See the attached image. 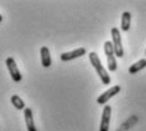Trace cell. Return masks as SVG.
I'll return each mask as SVG.
<instances>
[{
	"label": "cell",
	"instance_id": "cell-6",
	"mask_svg": "<svg viewBox=\"0 0 146 131\" xmlns=\"http://www.w3.org/2000/svg\"><path fill=\"white\" fill-rule=\"evenodd\" d=\"M111 115H112V107L111 106H104V108H103V113H102V120H100L99 131H108L109 130Z\"/></svg>",
	"mask_w": 146,
	"mask_h": 131
},
{
	"label": "cell",
	"instance_id": "cell-11",
	"mask_svg": "<svg viewBox=\"0 0 146 131\" xmlns=\"http://www.w3.org/2000/svg\"><path fill=\"white\" fill-rule=\"evenodd\" d=\"M146 68V59H141V60H139L137 63L132 64V65L128 68V73L130 74H136L139 73L140 70H142V69Z\"/></svg>",
	"mask_w": 146,
	"mask_h": 131
},
{
	"label": "cell",
	"instance_id": "cell-14",
	"mask_svg": "<svg viewBox=\"0 0 146 131\" xmlns=\"http://www.w3.org/2000/svg\"><path fill=\"white\" fill-rule=\"evenodd\" d=\"M145 55H146V51H145Z\"/></svg>",
	"mask_w": 146,
	"mask_h": 131
},
{
	"label": "cell",
	"instance_id": "cell-5",
	"mask_svg": "<svg viewBox=\"0 0 146 131\" xmlns=\"http://www.w3.org/2000/svg\"><path fill=\"white\" fill-rule=\"evenodd\" d=\"M119 90H121L119 85H113V87H111L109 89H107L104 93H102L99 97H98L97 103H98V104H100V106H104L106 103L112 98V97H114L116 94H118Z\"/></svg>",
	"mask_w": 146,
	"mask_h": 131
},
{
	"label": "cell",
	"instance_id": "cell-3",
	"mask_svg": "<svg viewBox=\"0 0 146 131\" xmlns=\"http://www.w3.org/2000/svg\"><path fill=\"white\" fill-rule=\"evenodd\" d=\"M104 54H106V57H107V64H108V70L116 71L117 70L116 54H114L113 45H112L111 41H106L104 42Z\"/></svg>",
	"mask_w": 146,
	"mask_h": 131
},
{
	"label": "cell",
	"instance_id": "cell-4",
	"mask_svg": "<svg viewBox=\"0 0 146 131\" xmlns=\"http://www.w3.org/2000/svg\"><path fill=\"white\" fill-rule=\"evenodd\" d=\"M5 65H7L8 71H9L10 76H12V79L14 80V82L15 83L21 82L22 80V74H21V71H19L15 60H14L13 57H8L7 60H5Z\"/></svg>",
	"mask_w": 146,
	"mask_h": 131
},
{
	"label": "cell",
	"instance_id": "cell-12",
	"mask_svg": "<svg viewBox=\"0 0 146 131\" xmlns=\"http://www.w3.org/2000/svg\"><path fill=\"white\" fill-rule=\"evenodd\" d=\"M10 102L17 110H26V104H24V101L19 96L14 94V96L10 97Z\"/></svg>",
	"mask_w": 146,
	"mask_h": 131
},
{
	"label": "cell",
	"instance_id": "cell-8",
	"mask_svg": "<svg viewBox=\"0 0 146 131\" xmlns=\"http://www.w3.org/2000/svg\"><path fill=\"white\" fill-rule=\"evenodd\" d=\"M41 64L43 68H50L52 64L51 55H50V50L47 46L41 47Z\"/></svg>",
	"mask_w": 146,
	"mask_h": 131
},
{
	"label": "cell",
	"instance_id": "cell-1",
	"mask_svg": "<svg viewBox=\"0 0 146 131\" xmlns=\"http://www.w3.org/2000/svg\"><path fill=\"white\" fill-rule=\"evenodd\" d=\"M89 61H90V64L93 65V68L95 69L97 74L99 75L102 83L104 85H108L109 83H111V76H109L108 71L104 69V66H103V64H102V61H100L99 56H98L95 52H90V54H89Z\"/></svg>",
	"mask_w": 146,
	"mask_h": 131
},
{
	"label": "cell",
	"instance_id": "cell-2",
	"mask_svg": "<svg viewBox=\"0 0 146 131\" xmlns=\"http://www.w3.org/2000/svg\"><path fill=\"white\" fill-rule=\"evenodd\" d=\"M112 35V45H113V50L114 54L117 57H123L125 51H123V46H122V38H121V32L117 27H113L111 31Z\"/></svg>",
	"mask_w": 146,
	"mask_h": 131
},
{
	"label": "cell",
	"instance_id": "cell-9",
	"mask_svg": "<svg viewBox=\"0 0 146 131\" xmlns=\"http://www.w3.org/2000/svg\"><path fill=\"white\" fill-rule=\"evenodd\" d=\"M24 120H26V126L28 131H37V127L35 125V120H33V113L31 108L24 110Z\"/></svg>",
	"mask_w": 146,
	"mask_h": 131
},
{
	"label": "cell",
	"instance_id": "cell-13",
	"mask_svg": "<svg viewBox=\"0 0 146 131\" xmlns=\"http://www.w3.org/2000/svg\"><path fill=\"white\" fill-rule=\"evenodd\" d=\"M1 21H3V17H1V14H0V23H1Z\"/></svg>",
	"mask_w": 146,
	"mask_h": 131
},
{
	"label": "cell",
	"instance_id": "cell-7",
	"mask_svg": "<svg viewBox=\"0 0 146 131\" xmlns=\"http://www.w3.org/2000/svg\"><path fill=\"white\" fill-rule=\"evenodd\" d=\"M85 54H86V50L84 49V47H79V49H76V50H72V51L61 54L60 59H61V61H70V60H74V59L84 56Z\"/></svg>",
	"mask_w": 146,
	"mask_h": 131
},
{
	"label": "cell",
	"instance_id": "cell-10",
	"mask_svg": "<svg viewBox=\"0 0 146 131\" xmlns=\"http://www.w3.org/2000/svg\"><path fill=\"white\" fill-rule=\"evenodd\" d=\"M131 27V13L130 12H123L122 18H121V29L123 32H127Z\"/></svg>",
	"mask_w": 146,
	"mask_h": 131
}]
</instances>
